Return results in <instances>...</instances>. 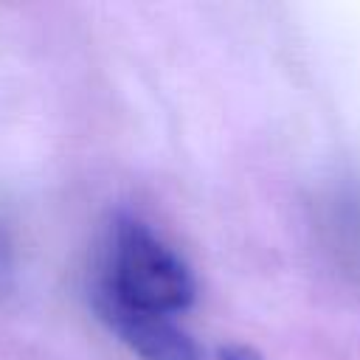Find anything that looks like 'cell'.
Returning <instances> with one entry per match:
<instances>
[{"label":"cell","mask_w":360,"mask_h":360,"mask_svg":"<svg viewBox=\"0 0 360 360\" xmlns=\"http://www.w3.org/2000/svg\"><path fill=\"white\" fill-rule=\"evenodd\" d=\"M96 318L138 357V360H202V349L188 329L172 315L132 309L98 287H90Z\"/></svg>","instance_id":"2"},{"label":"cell","mask_w":360,"mask_h":360,"mask_svg":"<svg viewBox=\"0 0 360 360\" xmlns=\"http://www.w3.org/2000/svg\"><path fill=\"white\" fill-rule=\"evenodd\" d=\"M93 287L110 298L158 315H180L197 298L191 264L138 214L115 211Z\"/></svg>","instance_id":"1"},{"label":"cell","mask_w":360,"mask_h":360,"mask_svg":"<svg viewBox=\"0 0 360 360\" xmlns=\"http://www.w3.org/2000/svg\"><path fill=\"white\" fill-rule=\"evenodd\" d=\"M219 360H262V357L248 346H225L219 352Z\"/></svg>","instance_id":"3"}]
</instances>
